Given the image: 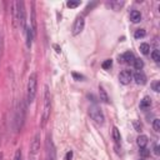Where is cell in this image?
<instances>
[{
    "mask_svg": "<svg viewBox=\"0 0 160 160\" xmlns=\"http://www.w3.org/2000/svg\"><path fill=\"white\" fill-rule=\"evenodd\" d=\"M37 89H38V75L37 73H31L28 80L26 86V102L28 104H31L37 97Z\"/></svg>",
    "mask_w": 160,
    "mask_h": 160,
    "instance_id": "1",
    "label": "cell"
},
{
    "mask_svg": "<svg viewBox=\"0 0 160 160\" xmlns=\"http://www.w3.org/2000/svg\"><path fill=\"white\" fill-rule=\"evenodd\" d=\"M50 109H51V97L48 86H45V94H44V111H43V119H41V126H45L50 118Z\"/></svg>",
    "mask_w": 160,
    "mask_h": 160,
    "instance_id": "2",
    "label": "cell"
},
{
    "mask_svg": "<svg viewBox=\"0 0 160 160\" xmlns=\"http://www.w3.org/2000/svg\"><path fill=\"white\" fill-rule=\"evenodd\" d=\"M15 9H16V19L20 29L25 30L26 29V10H25V4L24 2H16L15 3Z\"/></svg>",
    "mask_w": 160,
    "mask_h": 160,
    "instance_id": "3",
    "label": "cell"
},
{
    "mask_svg": "<svg viewBox=\"0 0 160 160\" xmlns=\"http://www.w3.org/2000/svg\"><path fill=\"white\" fill-rule=\"evenodd\" d=\"M89 115H90V118L97 124H99V125H103L104 124L105 118H104V114H103L102 109L98 105H91L89 108Z\"/></svg>",
    "mask_w": 160,
    "mask_h": 160,
    "instance_id": "4",
    "label": "cell"
},
{
    "mask_svg": "<svg viewBox=\"0 0 160 160\" xmlns=\"http://www.w3.org/2000/svg\"><path fill=\"white\" fill-rule=\"evenodd\" d=\"M84 26H85V19H84L83 15H80L74 21V25H73V35L80 34L81 31L84 30Z\"/></svg>",
    "mask_w": 160,
    "mask_h": 160,
    "instance_id": "5",
    "label": "cell"
},
{
    "mask_svg": "<svg viewBox=\"0 0 160 160\" xmlns=\"http://www.w3.org/2000/svg\"><path fill=\"white\" fill-rule=\"evenodd\" d=\"M132 80H133V73H132L130 70H123V71L119 74V81H120L123 85L130 84Z\"/></svg>",
    "mask_w": 160,
    "mask_h": 160,
    "instance_id": "6",
    "label": "cell"
},
{
    "mask_svg": "<svg viewBox=\"0 0 160 160\" xmlns=\"http://www.w3.org/2000/svg\"><path fill=\"white\" fill-rule=\"evenodd\" d=\"M39 149H40V134L38 133V134L34 136V139L31 140V144H30V153H31V154H37V153L39 151Z\"/></svg>",
    "mask_w": 160,
    "mask_h": 160,
    "instance_id": "7",
    "label": "cell"
},
{
    "mask_svg": "<svg viewBox=\"0 0 160 160\" xmlns=\"http://www.w3.org/2000/svg\"><path fill=\"white\" fill-rule=\"evenodd\" d=\"M133 79H134V80H135V83H136V84H139V85H144V84H146V75H145L141 70L136 71V73L133 75Z\"/></svg>",
    "mask_w": 160,
    "mask_h": 160,
    "instance_id": "8",
    "label": "cell"
},
{
    "mask_svg": "<svg viewBox=\"0 0 160 160\" xmlns=\"http://www.w3.org/2000/svg\"><path fill=\"white\" fill-rule=\"evenodd\" d=\"M48 159L49 160H55L56 159V151H55V146L51 141V139H48Z\"/></svg>",
    "mask_w": 160,
    "mask_h": 160,
    "instance_id": "9",
    "label": "cell"
},
{
    "mask_svg": "<svg viewBox=\"0 0 160 160\" xmlns=\"http://www.w3.org/2000/svg\"><path fill=\"white\" fill-rule=\"evenodd\" d=\"M24 118H25V105L23 102H20V105H19V116H18V128L23 126V123H24Z\"/></svg>",
    "mask_w": 160,
    "mask_h": 160,
    "instance_id": "10",
    "label": "cell"
},
{
    "mask_svg": "<svg viewBox=\"0 0 160 160\" xmlns=\"http://www.w3.org/2000/svg\"><path fill=\"white\" fill-rule=\"evenodd\" d=\"M25 33H26V46L30 49L31 45H33V39H34V33H33V29H31L30 26H26L25 29Z\"/></svg>",
    "mask_w": 160,
    "mask_h": 160,
    "instance_id": "11",
    "label": "cell"
},
{
    "mask_svg": "<svg viewBox=\"0 0 160 160\" xmlns=\"http://www.w3.org/2000/svg\"><path fill=\"white\" fill-rule=\"evenodd\" d=\"M119 59H121L123 61H125V63H128V64H130V63H134L135 56H134V54H133L132 51H126V53H124V54L121 55V58H119Z\"/></svg>",
    "mask_w": 160,
    "mask_h": 160,
    "instance_id": "12",
    "label": "cell"
},
{
    "mask_svg": "<svg viewBox=\"0 0 160 160\" xmlns=\"http://www.w3.org/2000/svg\"><path fill=\"white\" fill-rule=\"evenodd\" d=\"M33 5V9H31V29H33L34 35L37 34V18H35V9H34V3H31Z\"/></svg>",
    "mask_w": 160,
    "mask_h": 160,
    "instance_id": "13",
    "label": "cell"
},
{
    "mask_svg": "<svg viewBox=\"0 0 160 160\" xmlns=\"http://www.w3.org/2000/svg\"><path fill=\"white\" fill-rule=\"evenodd\" d=\"M130 20H132L133 23H139V21L141 20V14H140V11H138V10H132V11H130Z\"/></svg>",
    "mask_w": 160,
    "mask_h": 160,
    "instance_id": "14",
    "label": "cell"
},
{
    "mask_svg": "<svg viewBox=\"0 0 160 160\" xmlns=\"http://www.w3.org/2000/svg\"><path fill=\"white\" fill-rule=\"evenodd\" d=\"M136 143L139 145V148H146L148 143H149V139L146 135H140L138 139H136Z\"/></svg>",
    "mask_w": 160,
    "mask_h": 160,
    "instance_id": "15",
    "label": "cell"
},
{
    "mask_svg": "<svg viewBox=\"0 0 160 160\" xmlns=\"http://www.w3.org/2000/svg\"><path fill=\"white\" fill-rule=\"evenodd\" d=\"M150 105H151V99H150V97H145V98L140 102V109H143V110L150 108Z\"/></svg>",
    "mask_w": 160,
    "mask_h": 160,
    "instance_id": "16",
    "label": "cell"
},
{
    "mask_svg": "<svg viewBox=\"0 0 160 160\" xmlns=\"http://www.w3.org/2000/svg\"><path fill=\"white\" fill-rule=\"evenodd\" d=\"M99 95H100V100L102 102H104V103H109V97H108V94H106V91L104 90V88L103 86H99Z\"/></svg>",
    "mask_w": 160,
    "mask_h": 160,
    "instance_id": "17",
    "label": "cell"
},
{
    "mask_svg": "<svg viewBox=\"0 0 160 160\" xmlns=\"http://www.w3.org/2000/svg\"><path fill=\"white\" fill-rule=\"evenodd\" d=\"M113 139H114V141H115L116 144H119V143H120V140H121L120 132H119V129H118L116 126H114V128H113Z\"/></svg>",
    "mask_w": 160,
    "mask_h": 160,
    "instance_id": "18",
    "label": "cell"
},
{
    "mask_svg": "<svg viewBox=\"0 0 160 160\" xmlns=\"http://www.w3.org/2000/svg\"><path fill=\"white\" fill-rule=\"evenodd\" d=\"M139 49H140V51H141L144 55H148V54L150 53V45H149L148 43H141L140 46H139Z\"/></svg>",
    "mask_w": 160,
    "mask_h": 160,
    "instance_id": "19",
    "label": "cell"
},
{
    "mask_svg": "<svg viewBox=\"0 0 160 160\" xmlns=\"http://www.w3.org/2000/svg\"><path fill=\"white\" fill-rule=\"evenodd\" d=\"M133 64H134V68H135L138 71H139V70H141V69L144 68V61H143L141 59H135Z\"/></svg>",
    "mask_w": 160,
    "mask_h": 160,
    "instance_id": "20",
    "label": "cell"
},
{
    "mask_svg": "<svg viewBox=\"0 0 160 160\" xmlns=\"http://www.w3.org/2000/svg\"><path fill=\"white\" fill-rule=\"evenodd\" d=\"M146 35V31L144 30V29H139V30H136L135 33H134V38L135 39H141V38H144Z\"/></svg>",
    "mask_w": 160,
    "mask_h": 160,
    "instance_id": "21",
    "label": "cell"
},
{
    "mask_svg": "<svg viewBox=\"0 0 160 160\" xmlns=\"http://www.w3.org/2000/svg\"><path fill=\"white\" fill-rule=\"evenodd\" d=\"M151 58H153V60H154L155 63H159V61H160V53H159L158 49H154V50L151 51Z\"/></svg>",
    "mask_w": 160,
    "mask_h": 160,
    "instance_id": "22",
    "label": "cell"
},
{
    "mask_svg": "<svg viewBox=\"0 0 160 160\" xmlns=\"http://www.w3.org/2000/svg\"><path fill=\"white\" fill-rule=\"evenodd\" d=\"M67 5L70 8V9H75L80 5V2H74V0H69V2L67 3Z\"/></svg>",
    "mask_w": 160,
    "mask_h": 160,
    "instance_id": "23",
    "label": "cell"
},
{
    "mask_svg": "<svg viewBox=\"0 0 160 160\" xmlns=\"http://www.w3.org/2000/svg\"><path fill=\"white\" fill-rule=\"evenodd\" d=\"M139 154H140V156L146 158V156H149V155H150V150H149V149H146V148H140Z\"/></svg>",
    "mask_w": 160,
    "mask_h": 160,
    "instance_id": "24",
    "label": "cell"
},
{
    "mask_svg": "<svg viewBox=\"0 0 160 160\" xmlns=\"http://www.w3.org/2000/svg\"><path fill=\"white\" fill-rule=\"evenodd\" d=\"M111 65H113V60H111V59H108V60H105V61L103 63V65H102V67H103V69H105V70H106V69H110V68H111Z\"/></svg>",
    "mask_w": 160,
    "mask_h": 160,
    "instance_id": "25",
    "label": "cell"
},
{
    "mask_svg": "<svg viewBox=\"0 0 160 160\" xmlns=\"http://www.w3.org/2000/svg\"><path fill=\"white\" fill-rule=\"evenodd\" d=\"M153 128H154L155 132H159V130H160V120H159V119H154V121H153Z\"/></svg>",
    "mask_w": 160,
    "mask_h": 160,
    "instance_id": "26",
    "label": "cell"
},
{
    "mask_svg": "<svg viewBox=\"0 0 160 160\" xmlns=\"http://www.w3.org/2000/svg\"><path fill=\"white\" fill-rule=\"evenodd\" d=\"M151 86H153V90H154V91H156V93L160 91V81H154V83L151 84Z\"/></svg>",
    "mask_w": 160,
    "mask_h": 160,
    "instance_id": "27",
    "label": "cell"
},
{
    "mask_svg": "<svg viewBox=\"0 0 160 160\" xmlns=\"http://www.w3.org/2000/svg\"><path fill=\"white\" fill-rule=\"evenodd\" d=\"M133 125H134V128H135V130H138V132L141 130V124H140L138 120H134V121H133Z\"/></svg>",
    "mask_w": 160,
    "mask_h": 160,
    "instance_id": "28",
    "label": "cell"
},
{
    "mask_svg": "<svg viewBox=\"0 0 160 160\" xmlns=\"http://www.w3.org/2000/svg\"><path fill=\"white\" fill-rule=\"evenodd\" d=\"M2 56H3V37L0 33V61H2Z\"/></svg>",
    "mask_w": 160,
    "mask_h": 160,
    "instance_id": "29",
    "label": "cell"
},
{
    "mask_svg": "<svg viewBox=\"0 0 160 160\" xmlns=\"http://www.w3.org/2000/svg\"><path fill=\"white\" fill-rule=\"evenodd\" d=\"M14 160H21V150H20V149H18V150L15 151Z\"/></svg>",
    "mask_w": 160,
    "mask_h": 160,
    "instance_id": "30",
    "label": "cell"
},
{
    "mask_svg": "<svg viewBox=\"0 0 160 160\" xmlns=\"http://www.w3.org/2000/svg\"><path fill=\"white\" fill-rule=\"evenodd\" d=\"M71 158H73V151L70 150V151H68V153H67V155H65V160H71Z\"/></svg>",
    "mask_w": 160,
    "mask_h": 160,
    "instance_id": "31",
    "label": "cell"
},
{
    "mask_svg": "<svg viewBox=\"0 0 160 160\" xmlns=\"http://www.w3.org/2000/svg\"><path fill=\"white\" fill-rule=\"evenodd\" d=\"M73 76H74L75 79H78V80H81V79H84V76H83V75H79V74H76V73H74V74H73Z\"/></svg>",
    "mask_w": 160,
    "mask_h": 160,
    "instance_id": "32",
    "label": "cell"
},
{
    "mask_svg": "<svg viewBox=\"0 0 160 160\" xmlns=\"http://www.w3.org/2000/svg\"><path fill=\"white\" fill-rule=\"evenodd\" d=\"M124 3H110V6H114V9H115V6H121Z\"/></svg>",
    "mask_w": 160,
    "mask_h": 160,
    "instance_id": "33",
    "label": "cell"
},
{
    "mask_svg": "<svg viewBox=\"0 0 160 160\" xmlns=\"http://www.w3.org/2000/svg\"><path fill=\"white\" fill-rule=\"evenodd\" d=\"M154 153H155L156 155H159V146H158V145L154 146Z\"/></svg>",
    "mask_w": 160,
    "mask_h": 160,
    "instance_id": "34",
    "label": "cell"
},
{
    "mask_svg": "<svg viewBox=\"0 0 160 160\" xmlns=\"http://www.w3.org/2000/svg\"><path fill=\"white\" fill-rule=\"evenodd\" d=\"M54 48L56 49V53H60V51H61V49H60V48H59L58 45H54Z\"/></svg>",
    "mask_w": 160,
    "mask_h": 160,
    "instance_id": "35",
    "label": "cell"
},
{
    "mask_svg": "<svg viewBox=\"0 0 160 160\" xmlns=\"http://www.w3.org/2000/svg\"><path fill=\"white\" fill-rule=\"evenodd\" d=\"M140 160H144V159H140Z\"/></svg>",
    "mask_w": 160,
    "mask_h": 160,
    "instance_id": "36",
    "label": "cell"
}]
</instances>
